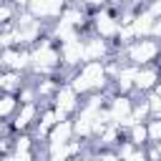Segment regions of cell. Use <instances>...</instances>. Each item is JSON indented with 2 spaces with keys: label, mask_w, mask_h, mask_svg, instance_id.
Listing matches in <instances>:
<instances>
[{
  "label": "cell",
  "mask_w": 161,
  "mask_h": 161,
  "mask_svg": "<svg viewBox=\"0 0 161 161\" xmlns=\"http://www.w3.org/2000/svg\"><path fill=\"white\" fill-rule=\"evenodd\" d=\"M13 108H15V96H13V93H8V96H5V108H3V116L8 118Z\"/></svg>",
  "instance_id": "6da1fadb"
}]
</instances>
